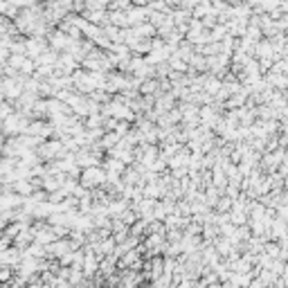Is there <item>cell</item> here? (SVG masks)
Instances as JSON below:
<instances>
[{
  "label": "cell",
  "mask_w": 288,
  "mask_h": 288,
  "mask_svg": "<svg viewBox=\"0 0 288 288\" xmlns=\"http://www.w3.org/2000/svg\"><path fill=\"white\" fill-rule=\"evenodd\" d=\"M48 50V41L45 39H25V54H29V59H36V56H41L43 52Z\"/></svg>",
  "instance_id": "cell-1"
},
{
  "label": "cell",
  "mask_w": 288,
  "mask_h": 288,
  "mask_svg": "<svg viewBox=\"0 0 288 288\" xmlns=\"http://www.w3.org/2000/svg\"><path fill=\"white\" fill-rule=\"evenodd\" d=\"M108 12V23L115 25L119 29H126L131 27V20H129V14L126 12H119V9H106Z\"/></svg>",
  "instance_id": "cell-2"
},
{
  "label": "cell",
  "mask_w": 288,
  "mask_h": 288,
  "mask_svg": "<svg viewBox=\"0 0 288 288\" xmlns=\"http://www.w3.org/2000/svg\"><path fill=\"white\" fill-rule=\"evenodd\" d=\"M129 20H131V27L133 25H140V23H149V7H135V5H131L129 9Z\"/></svg>",
  "instance_id": "cell-3"
},
{
  "label": "cell",
  "mask_w": 288,
  "mask_h": 288,
  "mask_svg": "<svg viewBox=\"0 0 288 288\" xmlns=\"http://www.w3.org/2000/svg\"><path fill=\"white\" fill-rule=\"evenodd\" d=\"M81 16L86 18L90 25H99V27L108 25V12L106 9H90V12H83Z\"/></svg>",
  "instance_id": "cell-4"
},
{
  "label": "cell",
  "mask_w": 288,
  "mask_h": 288,
  "mask_svg": "<svg viewBox=\"0 0 288 288\" xmlns=\"http://www.w3.org/2000/svg\"><path fill=\"white\" fill-rule=\"evenodd\" d=\"M133 34L135 39H153L155 27L151 23H140V25H133Z\"/></svg>",
  "instance_id": "cell-5"
},
{
  "label": "cell",
  "mask_w": 288,
  "mask_h": 288,
  "mask_svg": "<svg viewBox=\"0 0 288 288\" xmlns=\"http://www.w3.org/2000/svg\"><path fill=\"white\" fill-rule=\"evenodd\" d=\"M207 14H212V5L209 3H201V5H196V7L191 9V18H205Z\"/></svg>",
  "instance_id": "cell-6"
},
{
  "label": "cell",
  "mask_w": 288,
  "mask_h": 288,
  "mask_svg": "<svg viewBox=\"0 0 288 288\" xmlns=\"http://www.w3.org/2000/svg\"><path fill=\"white\" fill-rule=\"evenodd\" d=\"M20 70H23L25 75H32V72L36 70L34 61H32V59H27V56H25V61H23V63H20Z\"/></svg>",
  "instance_id": "cell-7"
},
{
  "label": "cell",
  "mask_w": 288,
  "mask_h": 288,
  "mask_svg": "<svg viewBox=\"0 0 288 288\" xmlns=\"http://www.w3.org/2000/svg\"><path fill=\"white\" fill-rule=\"evenodd\" d=\"M86 12V3H83V0H72V14H81Z\"/></svg>",
  "instance_id": "cell-8"
},
{
  "label": "cell",
  "mask_w": 288,
  "mask_h": 288,
  "mask_svg": "<svg viewBox=\"0 0 288 288\" xmlns=\"http://www.w3.org/2000/svg\"><path fill=\"white\" fill-rule=\"evenodd\" d=\"M153 88H155V81H146V83H142V92H146V95H151V92H153Z\"/></svg>",
  "instance_id": "cell-9"
},
{
  "label": "cell",
  "mask_w": 288,
  "mask_h": 288,
  "mask_svg": "<svg viewBox=\"0 0 288 288\" xmlns=\"http://www.w3.org/2000/svg\"><path fill=\"white\" fill-rule=\"evenodd\" d=\"M0 88H3V81H0Z\"/></svg>",
  "instance_id": "cell-10"
}]
</instances>
